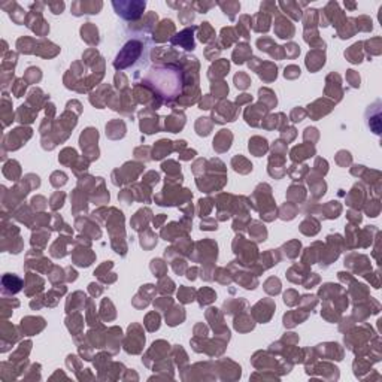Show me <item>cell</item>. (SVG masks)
I'll list each match as a JSON object with an SVG mask.
<instances>
[{
  "label": "cell",
  "instance_id": "6da1fadb",
  "mask_svg": "<svg viewBox=\"0 0 382 382\" xmlns=\"http://www.w3.org/2000/svg\"><path fill=\"white\" fill-rule=\"evenodd\" d=\"M142 84L151 88L163 102H172L184 90V72L175 63H157L142 78Z\"/></svg>",
  "mask_w": 382,
  "mask_h": 382
},
{
  "label": "cell",
  "instance_id": "7a4b0ae2",
  "mask_svg": "<svg viewBox=\"0 0 382 382\" xmlns=\"http://www.w3.org/2000/svg\"><path fill=\"white\" fill-rule=\"evenodd\" d=\"M144 50H145V44L140 39H132V41H129L115 58L114 62L115 69H126L129 66H133L140 58V55H142Z\"/></svg>",
  "mask_w": 382,
  "mask_h": 382
},
{
  "label": "cell",
  "instance_id": "3957f363",
  "mask_svg": "<svg viewBox=\"0 0 382 382\" xmlns=\"http://www.w3.org/2000/svg\"><path fill=\"white\" fill-rule=\"evenodd\" d=\"M112 6L121 18L127 19V21H137L145 11L147 2H142V0H133V2L119 0V2H116L115 0V2H112Z\"/></svg>",
  "mask_w": 382,
  "mask_h": 382
},
{
  "label": "cell",
  "instance_id": "277c9868",
  "mask_svg": "<svg viewBox=\"0 0 382 382\" xmlns=\"http://www.w3.org/2000/svg\"><path fill=\"white\" fill-rule=\"evenodd\" d=\"M197 30V27L191 26L190 29H185L183 30L179 34H176L173 39H172V44L173 45H181L184 50L190 51V50H194V39H193V32Z\"/></svg>",
  "mask_w": 382,
  "mask_h": 382
},
{
  "label": "cell",
  "instance_id": "5b68a950",
  "mask_svg": "<svg viewBox=\"0 0 382 382\" xmlns=\"http://www.w3.org/2000/svg\"><path fill=\"white\" fill-rule=\"evenodd\" d=\"M27 26L33 32H36L37 34H45L50 30L48 24L45 23V19L41 17V12H36V11H30L29 17H27Z\"/></svg>",
  "mask_w": 382,
  "mask_h": 382
},
{
  "label": "cell",
  "instance_id": "8992f818",
  "mask_svg": "<svg viewBox=\"0 0 382 382\" xmlns=\"http://www.w3.org/2000/svg\"><path fill=\"white\" fill-rule=\"evenodd\" d=\"M103 3L102 2H75L72 3V12L75 15H83V14H97L102 9Z\"/></svg>",
  "mask_w": 382,
  "mask_h": 382
},
{
  "label": "cell",
  "instance_id": "52a82bcc",
  "mask_svg": "<svg viewBox=\"0 0 382 382\" xmlns=\"http://www.w3.org/2000/svg\"><path fill=\"white\" fill-rule=\"evenodd\" d=\"M0 8L5 9L9 17L12 18V21H15L17 24H21L24 23V18H26V11L19 6L17 2H8V3H2Z\"/></svg>",
  "mask_w": 382,
  "mask_h": 382
},
{
  "label": "cell",
  "instance_id": "ba28073f",
  "mask_svg": "<svg viewBox=\"0 0 382 382\" xmlns=\"http://www.w3.org/2000/svg\"><path fill=\"white\" fill-rule=\"evenodd\" d=\"M275 32L278 33L279 37L282 39H287V37H291L293 33H294V27L288 23V19L284 18V17H278L276 18V24H275Z\"/></svg>",
  "mask_w": 382,
  "mask_h": 382
},
{
  "label": "cell",
  "instance_id": "9c48e42d",
  "mask_svg": "<svg viewBox=\"0 0 382 382\" xmlns=\"http://www.w3.org/2000/svg\"><path fill=\"white\" fill-rule=\"evenodd\" d=\"M2 282H3V291L5 293H17V291L21 290V285H23L21 279L17 278L15 275H11V273H6L3 276Z\"/></svg>",
  "mask_w": 382,
  "mask_h": 382
},
{
  "label": "cell",
  "instance_id": "30bf717a",
  "mask_svg": "<svg viewBox=\"0 0 382 382\" xmlns=\"http://www.w3.org/2000/svg\"><path fill=\"white\" fill-rule=\"evenodd\" d=\"M173 32H175L173 23L170 21V19H165V21L160 23L157 32L154 33V39H155V41H165L166 37H169L167 34H169V33H173Z\"/></svg>",
  "mask_w": 382,
  "mask_h": 382
},
{
  "label": "cell",
  "instance_id": "8fae6325",
  "mask_svg": "<svg viewBox=\"0 0 382 382\" xmlns=\"http://www.w3.org/2000/svg\"><path fill=\"white\" fill-rule=\"evenodd\" d=\"M81 34H83V39H85V41L88 44H97L99 42V32L97 29L91 24V23H87L83 29H81Z\"/></svg>",
  "mask_w": 382,
  "mask_h": 382
},
{
  "label": "cell",
  "instance_id": "7c38bea8",
  "mask_svg": "<svg viewBox=\"0 0 382 382\" xmlns=\"http://www.w3.org/2000/svg\"><path fill=\"white\" fill-rule=\"evenodd\" d=\"M279 6L284 9V12H288L294 19L300 18V6H306V3H296V2H281Z\"/></svg>",
  "mask_w": 382,
  "mask_h": 382
},
{
  "label": "cell",
  "instance_id": "4fadbf2b",
  "mask_svg": "<svg viewBox=\"0 0 382 382\" xmlns=\"http://www.w3.org/2000/svg\"><path fill=\"white\" fill-rule=\"evenodd\" d=\"M255 24H258L257 27H254L257 32H266L269 30V24H270V19H269V15L266 12H261L255 15Z\"/></svg>",
  "mask_w": 382,
  "mask_h": 382
},
{
  "label": "cell",
  "instance_id": "5bb4252c",
  "mask_svg": "<svg viewBox=\"0 0 382 382\" xmlns=\"http://www.w3.org/2000/svg\"><path fill=\"white\" fill-rule=\"evenodd\" d=\"M219 5V8L223 9V12L226 14V15H229L230 17V19H233L234 18V14L236 12H239V9H240V3L239 2H219L218 3Z\"/></svg>",
  "mask_w": 382,
  "mask_h": 382
},
{
  "label": "cell",
  "instance_id": "9a60e30c",
  "mask_svg": "<svg viewBox=\"0 0 382 382\" xmlns=\"http://www.w3.org/2000/svg\"><path fill=\"white\" fill-rule=\"evenodd\" d=\"M199 30H200L199 39H200L202 42H208L211 37H214V30H212V27L209 26V23H203L202 26L199 27Z\"/></svg>",
  "mask_w": 382,
  "mask_h": 382
},
{
  "label": "cell",
  "instance_id": "2e32d148",
  "mask_svg": "<svg viewBox=\"0 0 382 382\" xmlns=\"http://www.w3.org/2000/svg\"><path fill=\"white\" fill-rule=\"evenodd\" d=\"M215 6V3H206V2H196V3H193V9H196L197 12H206L208 9H211V8H214Z\"/></svg>",
  "mask_w": 382,
  "mask_h": 382
},
{
  "label": "cell",
  "instance_id": "e0dca14e",
  "mask_svg": "<svg viewBox=\"0 0 382 382\" xmlns=\"http://www.w3.org/2000/svg\"><path fill=\"white\" fill-rule=\"evenodd\" d=\"M47 6L51 9L52 14H62L65 9V3L63 2H55V3H47Z\"/></svg>",
  "mask_w": 382,
  "mask_h": 382
},
{
  "label": "cell",
  "instance_id": "ac0fdd59",
  "mask_svg": "<svg viewBox=\"0 0 382 382\" xmlns=\"http://www.w3.org/2000/svg\"><path fill=\"white\" fill-rule=\"evenodd\" d=\"M345 5H347L348 8H351V9H354V8H355V5H354V3H345Z\"/></svg>",
  "mask_w": 382,
  "mask_h": 382
}]
</instances>
